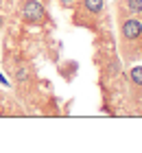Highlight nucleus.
Instances as JSON below:
<instances>
[{
  "instance_id": "nucleus-7",
  "label": "nucleus",
  "mask_w": 142,
  "mask_h": 153,
  "mask_svg": "<svg viewBox=\"0 0 142 153\" xmlns=\"http://www.w3.org/2000/svg\"><path fill=\"white\" fill-rule=\"evenodd\" d=\"M74 2H77V0H59V4H61V7H72Z\"/></svg>"
},
{
  "instance_id": "nucleus-3",
  "label": "nucleus",
  "mask_w": 142,
  "mask_h": 153,
  "mask_svg": "<svg viewBox=\"0 0 142 153\" xmlns=\"http://www.w3.org/2000/svg\"><path fill=\"white\" fill-rule=\"evenodd\" d=\"M83 7L88 9L90 13H101L103 11V7H105V0H83Z\"/></svg>"
},
{
  "instance_id": "nucleus-2",
  "label": "nucleus",
  "mask_w": 142,
  "mask_h": 153,
  "mask_svg": "<svg viewBox=\"0 0 142 153\" xmlns=\"http://www.w3.org/2000/svg\"><path fill=\"white\" fill-rule=\"evenodd\" d=\"M120 35H123V39H127V42L138 39V37L142 35V24H140V20H136V18H127V20H123Z\"/></svg>"
},
{
  "instance_id": "nucleus-5",
  "label": "nucleus",
  "mask_w": 142,
  "mask_h": 153,
  "mask_svg": "<svg viewBox=\"0 0 142 153\" xmlns=\"http://www.w3.org/2000/svg\"><path fill=\"white\" fill-rule=\"evenodd\" d=\"M129 76H131V81L136 83V85H142V66H138V68H131Z\"/></svg>"
},
{
  "instance_id": "nucleus-1",
  "label": "nucleus",
  "mask_w": 142,
  "mask_h": 153,
  "mask_svg": "<svg viewBox=\"0 0 142 153\" xmlns=\"http://www.w3.org/2000/svg\"><path fill=\"white\" fill-rule=\"evenodd\" d=\"M22 18L26 22H31V24H39L42 20L46 18V11H44V7H42L37 0H26L22 4Z\"/></svg>"
},
{
  "instance_id": "nucleus-6",
  "label": "nucleus",
  "mask_w": 142,
  "mask_h": 153,
  "mask_svg": "<svg viewBox=\"0 0 142 153\" xmlns=\"http://www.w3.org/2000/svg\"><path fill=\"white\" fill-rule=\"evenodd\" d=\"M26 76H28V70H26V68H18V72H16V79H18V81H24Z\"/></svg>"
},
{
  "instance_id": "nucleus-9",
  "label": "nucleus",
  "mask_w": 142,
  "mask_h": 153,
  "mask_svg": "<svg viewBox=\"0 0 142 153\" xmlns=\"http://www.w3.org/2000/svg\"><path fill=\"white\" fill-rule=\"evenodd\" d=\"M2 24H4V18H2V16H0V29H2Z\"/></svg>"
},
{
  "instance_id": "nucleus-8",
  "label": "nucleus",
  "mask_w": 142,
  "mask_h": 153,
  "mask_svg": "<svg viewBox=\"0 0 142 153\" xmlns=\"http://www.w3.org/2000/svg\"><path fill=\"white\" fill-rule=\"evenodd\" d=\"M0 83H2V85H9V81H7L4 76H2V74H0Z\"/></svg>"
},
{
  "instance_id": "nucleus-4",
  "label": "nucleus",
  "mask_w": 142,
  "mask_h": 153,
  "mask_svg": "<svg viewBox=\"0 0 142 153\" xmlns=\"http://www.w3.org/2000/svg\"><path fill=\"white\" fill-rule=\"evenodd\" d=\"M125 4L131 13H142V0H125Z\"/></svg>"
}]
</instances>
